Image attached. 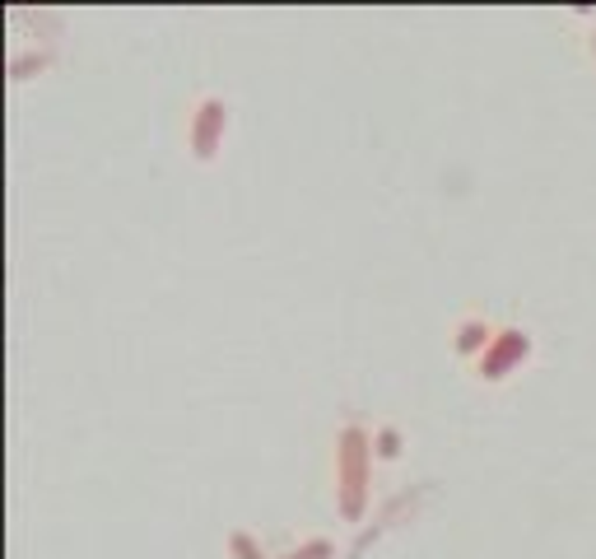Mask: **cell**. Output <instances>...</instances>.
Masks as SVG:
<instances>
[{"mask_svg":"<svg viewBox=\"0 0 596 559\" xmlns=\"http://www.w3.org/2000/svg\"><path fill=\"white\" fill-rule=\"evenodd\" d=\"M331 476H336V513L340 522H364L373 499V429L359 420H345L331 443Z\"/></svg>","mask_w":596,"mask_h":559,"instance_id":"cell-1","label":"cell"},{"mask_svg":"<svg viewBox=\"0 0 596 559\" xmlns=\"http://www.w3.org/2000/svg\"><path fill=\"white\" fill-rule=\"evenodd\" d=\"M224 136H229V103L219 94H201L187 117V154L196 164H210L224 150Z\"/></svg>","mask_w":596,"mask_h":559,"instance_id":"cell-2","label":"cell"},{"mask_svg":"<svg viewBox=\"0 0 596 559\" xmlns=\"http://www.w3.org/2000/svg\"><path fill=\"white\" fill-rule=\"evenodd\" d=\"M531 331L527 327H499L494 331V341H489V350L480 359H475V378L480 382H503L513 378V373H522V364L531 359Z\"/></svg>","mask_w":596,"mask_h":559,"instance_id":"cell-3","label":"cell"},{"mask_svg":"<svg viewBox=\"0 0 596 559\" xmlns=\"http://www.w3.org/2000/svg\"><path fill=\"white\" fill-rule=\"evenodd\" d=\"M494 331H499V327H494L489 317L466 313V317L457 322V327H452V350H457L461 359H471V364H475V359H480V355L489 350V341H494Z\"/></svg>","mask_w":596,"mask_h":559,"instance_id":"cell-4","label":"cell"},{"mask_svg":"<svg viewBox=\"0 0 596 559\" xmlns=\"http://www.w3.org/2000/svg\"><path fill=\"white\" fill-rule=\"evenodd\" d=\"M224 550H229V559H275L271 550H266V541H261L257 532H247V527H233V532L224 536Z\"/></svg>","mask_w":596,"mask_h":559,"instance_id":"cell-5","label":"cell"},{"mask_svg":"<svg viewBox=\"0 0 596 559\" xmlns=\"http://www.w3.org/2000/svg\"><path fill=\"white\" fill-rule=\"evenodd\" d=\"M401 448H406V438H401L396 424H378V429H373V457H378V462H396Z\"/></svg>","mask_w":596,"mask_h":559,"instance_id":"cell-6","label":"cell"},{"mask_svg":"<svg viewBox=\"0 0 596 559\" xmlns=\"http://www.w3.org/2000/svg\"><path fill=\"white\" fill-rule=\"evenodd\" d=\"M275 559H336V541L331 536H308V541H298V546H289Z\"/></svg>","mask_w":596,"mask_h":559,"instance_id":"cell-7","label":"cell"},{"mask_svg":"<svg viewBox=\"0 0 596 559\" xmlns=\"http://www.w3.org/2000/svg\"><path fill=\"white\" fill-rule=\"evenodd\" d=\"M587 47H592V61H596V33H592V42H587Z\"/></svg>","mask_w":596,"mask_h":559,"instance_id":"cell-8","label":"cell"}]
</instances>
